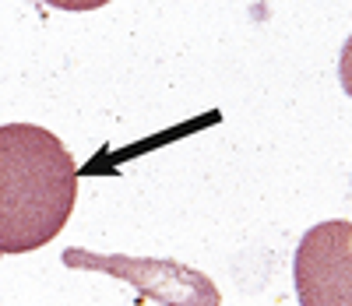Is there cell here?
<instances>
[{"mask_svg":"<svg viewBox=\"0 0 352 306\" xmlns=\"http://www.w3.org/2000/svg\"><path fill=\"white\" fill-rule=\"evenodd\" d=\"M78 201L67 144L39 124L0 127V254H28L64 232Z\"/></svg>","mask_w":352,"mask_h":306,"instance_id":"6da1fadb","label":"cell"},{"mask_svg":"<svg viewBox=\"0 0 352 306\" xmlns=\"http://www.w3.org/2000/svg\"><path fill=\"white\" fill-rule=\"evenodd\" d=\"M64 264L74 271H102L120 282H131L141 299H152L159 306H222L219 285L190 264L127 254H92L81 247L64 250Z\"/></svg>","mask_w":352,"mask_h":306,"instance_id":"7a4b0ae2","label":"cell"},{"mask_svg":"<svg viewBox=\"0 0 352 306\" xmlns=\"http://www.w3.org/2000/svg\"><path fill=\"white\" fill-rule=\"evenodd\" d=\"M300 306H352V222L331 219L303 232L292 257Z\"/></svg>","mask_w":352,"mask_h":306,"instance_id":"3957f363","label":"cell"},{"mask_svg":"<svg viewBox=\"0 0 352 306\" xmlns=\"http://www.w3.org/2000/svg\"><path fill=\"white\" fill-rule=\"evenodd\" d=\"M338 81H342V88H345V96L352 99V36L345 39L342 56H338Z\"/></svg>","mask_w":352,"mask_h":306,"instance_id":"277c9868","label":"cell"}]
</instances>
